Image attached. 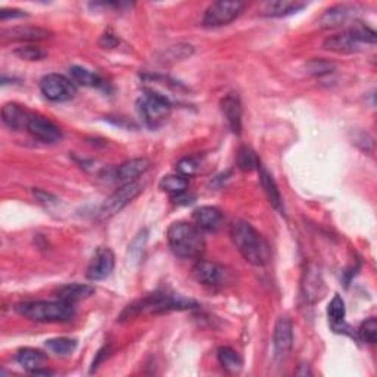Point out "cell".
<instances>
[{"instance_id": "6da1fadb", "label": "cell", "mask_w": 377, "mask_h": 377, "mask_svg": "<svg viewBox=\"0 0 377 377\" xmlns=\"http://www.w3.org/2000/svg\"><path fill=\"white\" fill-rule=\"evenodd\" d=\"M230 237H232L236 249L246 262L255 267L269 264L271 258L269 243H267L258 230L252 227L248 221H233L232 226H230Z\"/></svg>"}, {"instance_id": "7a4b0ae2", "label": "cell", "mask_w": 377, "mask_h": 377, "mask_svg": "<svg viewBox=\"0 0 377 377\" xmlns=\"http://www.w3.org/2000/svg\"><path fill=\"white\" fill-rule=\"evenodd\" d=\"M167 240L176 257L183 260H199L206 248L202 230L186 221H177L169 226Z\"/></svg>"}, {"instance_id": "3957f363", "label": "cell", "mask_w": 377, "mask_h": 377, "mask_svg": "<svg viewBox=\"0 0 377 377\" xmlns=\"http://www.w3.org/2000/svg\"><path fill=\"white\" fill-rule=\"evenodd\" d=\"M15 312L35 323H67L74 319V303L64 301H28L17 303Z\"/></svg>"}, {"instance_id": "277c9868", "label": "cell", "mask_w": 377, "mask_h": 377, "mask_svg": "<svg viewBox=\"0 0 377 377\" xmlns=\"http://www.w3.org/2000/svg\"><path fill=\"white\" fill-rule=\"evenodd\" d=\"M198 303L183 298L180 295H168V294H155L146 296L135 303H131L126 308V311L121 314V320H128L136 317L140 312H151V314H162L169 311H183L194 308Z\"/></svg>"}, {"instance_id": "5b68a950", "label": "cell", "mask_w": 377, "mask_h": 377, "mask_svg": "<svg viewBox=\"0 0 377 377\" xmlns=\"http://www.w3.org/2000/svg\"><path fill=\"white\" fill-rule=\"evenodd\" d=\"M139 114L149 127L161 126L171 114L173 105L165 94L153 90H146L137 101Z\"/></svg>"}, {"instance_id": "8992f818", "label": "cell", "mask_w": 377, "mask_h": 377, "mask_svg": "<svg viewBox=\"0 0 377 377\" xmlns=\"http://www.w3.org/2000/svg\"><path fill=\"white\" fill-rule=\"evenodd\" d=\"M142 192L143 185H140L139 181H131V183H126L119 189H117L99 208V212H97L99 220H108V218H111L117 215L119 211H123Z\"/></svg>"}, {"instance_id": "52a82bcc", "label": "cell", "mask_w": 377, "mask_h": 377, "mask_svg": "<svg viewBox=\"0 0 377 377\" xmlns=\"http://www.w3.org/2000/svg\"><path fill=\"white\" fill-rule=\"evenodd\" d=\"M245 9V3L239 0H221L211 3L205 10L202 24L208 28L223 27L235 21Z\"/></svg>"}, {"instance_id": "ba28073f", "label": "cell", "mask_w": 377, "mask_h": 377, "mask_svg": "<svg viewBox=\"0 0 377 377\" xmlns=\"http://www.w3.org/2000/svg\"><path fill=\"white\" fill-rule=\"evenodd\" d=\"M192 274L198 283L211 289L224 287L230 283V278H232V274H230L224 265L206 260H199L194 264Z\"/></svg>"}, {"instance_id": "9c48e42d", "label": "cell", "mask_w": 377, "mask_h": 377, "mask_svg": "<svg viewBox=\"0 0 377 377\" xmlns=\"http://www.w3.org/2000/svg\"><path fill=\"white\" fill-rule=\"evenodd\" d=\"M42 94L51 102L71 101L77 93V87L71 78L60 74H47L40 80Z\"/></svg>"}, {"instance_id": "30bf717a", "label": "cell", "mask_w": 377, "mask_h": 377, "mask_svg": "<svg viewBox=\"0 0 377 377\" xmlns=\"http://www.w3.org/2000/svg\"><path fill=\"white\" fill-rule=\"evenodd\" d=\"M114 267H115L114 252L109 248H97L87 265L86 277L92 282L105 280L106 277L112 274Z\"/></svg>"}, {"instance_id": "8fae6325", "label": "cell", "mask_w": 377, "mask_h": 377, "mask_svg": "<svg viewBox=\"0 0 377 377\" xmlns=\"http://www.w3.org/2000/svg\"><path fill=\"white\" fill-rule=\"evenodd\" d=\"M274 358L277 361H283L290 354L292 346H294V326L292 321L283 315L277 320L274 327Z\"/></svg>"}, {"instance_id": "7c38bea8", "label": "cell", "mask_w": 377, "mask_h": 377, "mask_svg": "<svg viewBox=\"0 0 377 377\" xmlns=\"http://www.w3.org/2000/svg\"><path fill=\"white\" fill-rule=\"evenodd\" d=\"M27 131L35 139H39L44 143H56L62 139V133L60 128L52 123L51 119H47L37 114H30Z\"/></svg>"}, {"instance_id": "4fadbf2b", "label": "cell", "mask_w": 377, "mask_h": 377, "mask_svg": "<svg viewBox=\"0 0 377 377\" xmlns=\"http://www.w3.org/2000/svg\"><path fill=\"white\" fill-rule=\"evenodd\" d=\"M357 15V6L352 5H336L330 9H327L321 15L319 26L324 30H333L337 27L345 26L351 19H355Z\"/></svg>"}, {"instance_id": "5bb4252c", "label": "cell", "mask_w": 377, "mask_h": 377, "mask_svg": "<svg viewBox=\"0 0 377 377\" xmlns=\"http://www.w3.org/2000/svg\"><path fill=\"white\" fill-rule=\"evenodd\" d=\"M52 33L40 28V27H28V26H19L12 27L2 33V39L6 42H24V43H34V42H43L51 37Z\"/></svg>"}, {"instance_id": "9a60e30c", "label": "cell", "mask_w": 377, "mask_h": 377, "mask_svg": "<svg viewBox=\"0 0 377 377\" xmlns=\"http://www.w3.org/2000/svg\"><path fill=\"white\" fill-rule=\"evenodd\" d=\"M302 294L310 303L319 302L324 296V282L319 269H315V267H308L305 273H303Z\"/></svg>"}, {"instance_id": "2e32d148", "label": "cell", "mask_w": 377, "mask_h": 377, "mask_svg": "<svg viewBox=\"0 0 377 377\" xmlns=\"http://www.w3.org/2000/svg\"><path fill=\"white\" fill-rule=\"evenodd\" d=\"M323 47L326 51L335 53H355L362 51L364 46L355 40L349 30H345L342 33L327 37L323 43Z\"/></svg>"}, {"instance_id": "e0dca14e", "label": "cell", "mask_w": 377, "mask_h": 377, "mask_svg": "<svg viewBox=\"0 0 377 377\" xmlns=\"http://www.w3.org/2000/svg\"><path fill=\"white\" fill-rule=\"evenodd\" d=\"M151 165L152 162L148 158H133V160L123 162L117 168L115 177L123 185L131 183V181H136L140 176L148 171Z\"/></svg>"}, {"instance_id": "ac0fdd59", "label": "cell", "mask_w": 377, "mask_h": 377, "mask_svg": "<svg viewBox=\"0 0 377 377\" xmlns=\"http://www.w3.org/2000/svg\"><path fill=\"white\" fill-rule=\"evenodd\" d=\"M193 224L202 232H217L223 224V212L215 206H201L193 211Z\"/></svg>"}, {"instance_id": "d6986e66", "label": "cell", "mask_w": 377, "mask_h": 377, "mask_svg": "<svg viewBox=\"0 0 377 377\" xmlns=\"http://www.w3.org/2000/svg\"><path fill=\"white\" fill-rule=\"evenodd\" d=\"M305 6L307 3L299 2V0H271V2H265L260 6V14L271 18L286 17Z\"/></svg>"}, {"instance_id": "ffe728a7", "label": "cell", "mask_w": 377, "mask_h": 377, "mask_svg": "<svg viewBox=\"0 0 377 377\" xmlns=\"http://www.w3.org/2000/svg\"><path fill=\"white\" fill-rule=\"evenodd\" d=\"M221 111L227 121V124L235 135H240L242 131V103L239 97L235 94H227L221 101Z\"/></svg>"}, {"instance_id": "44dd1931", "label": "cell", "mask_w": 377, "mask_h": 377, "mask_svg": "<svg viewBox=\"0 0 377 377\" xmlns=\"http://www.w3.org/2000/svg\"><path fill=\"white\" fill-rule=\"evenodd\" d=\"M260 171V181H261V186L267 194V199H269V202L271 203L273 208L276 211H278L280 214H285V203H283V198H282V193L280 190H278L277 187V183L276 180L273 178V176L267 171V169L261 165L258 168Z\"/></svg>"}, {"instance_id": "7402d4cb", "label": "cell", "mask_w": 377, "mask_h": 377, "mask_svg": "<svg viewBox=\"0 0 377 377\" xmlns=\"http://www.w3.org/2000/svg\"><path fill=\"white\" fill-rule=\"evenodd\" d=\"M28 118L30 112H27L26 109L19 106L18 103H6L2 108V119L3 123L10 128V130H27L28 124Z\"/></svg>"}, {"instance_id": "603a6c76", "label": "cell", "mask_w": 377, "mask_h": 377, "mask_svg": "<svg viewBox=\"0 0 377 377\" xmlns=\"http://www.w3.org/2000/svg\"><path fill=\"white\" fill-rule=\"evenodd\" d=\"M94 294V287L90 285H83V283H71L58 290V299L64 301L68 303H76L83 299H87Z\"/></svg>"}, {"instance_id": "cb8c5ba5", "label": "cell", "mask_w": 377, "mask_h": 377, "mask_svg": "<svg viewBox=\"0 0 377 377\" xmlns=\"http://www.w3.org/2000/svg\"><path fill=\"white\" fill-rule=\"evenodd\" d=\"M44 360L46 357L43 352H40L39 349H33V348H22L17 354V361L19 362V366H22L30 373L35 371L37 369H42Z\"/></svg>"}, {"instance_id": "d4e9b609", "label": "cell", "mask_w": 377, "mask_h": 377, "mask_svg": "<svg viewBox=\"0 0 377 377\" xmlns=\"http://www.w3.org/2000/svg\"><path fill=\"white\" fill-rule=\"evenodd\" d=\"M218 362L221 364V367L228 373H239L243 367V360L237 354V352L230 346H221L217 351Z\"/></svg>"}, {"instance_id": "484cf974", "label": "cell", "mask_w": 377, "mask_h": 377, "mask_svg": "<svg viewBox=\"0 0 377 377\" xmlns=\"http://www.w3.org/2000/svg\"><path fill=\"white\" fill-rule=\"evenodd\" d=\"M69 76H71V80L74 81V84L77 83L84 87H99L103 83L102 78L97 74H94L93 71L84 67H78V65L69 68Z\"/></svg>"}, {"instance_id": "4316f807", "label": "cell", "mask_w": 377, "mask_h": 377, "mask_svg": "<svg viewBox=\"0 0 377 377\" xmlns=\"http://www.w3.org/2000/svg\"><path fill=\"white\" fill-rule=\"evenodd\" d=\"M160 187L161 190L167 192L171 194V196H176V194H180V193H185L187 192V187H189V178L187 177H183L180 174H174V176H165L161 183H160Z\"/></svg>"}, {"instance_id": "83f0119b", "label": "cell", "mask_w": 377, "mask_h": 377, "mask_svg": "<svg viewBox=\"0 0 377 377\" xmlns=\"http://www.w3.org/2000/svg\"><path fill=\"white\" fill-rule=\"evenodd\" d=\"M44 346L49 351H51L52 354L65 357V355H69V354H72V352L76 351L77 342H76L74 339H69V337H55V339L46 340Z\"/></svg>"}, {"instance_id": "f1b7e54d", "label": "cell", "mask_w": 377, "mask_h": 377, "mask_svg": "<svg viewBox=\"0 0 377 377\" xmlns=\"http://www.w3.org/2000/svg\"><path fill=\"white\" fill-rule=\"evenodd\" d=\"M349 33L354 35L355 40L358 43H361L362 46H367V44H374L376 43V31L371 30L369 26H366V24L361 22V21H354L352 22V26L348 28Z\"/></svg>"}, {"instance_id": "f546056e", "label": "cell", "mask_w": 377, "mask_h": 377, "mask_svg": "<svg viewBox=\"0 0 377 377\" xmlns=\"http://www.w3.org/2000/svg\"><path fill=\"white\" fill-rule=\"evenodd\" d=\"M237 167L242 171H253V169H258L261 167V161L257 153L245 146L237 152Z\"/></svg>"}, {"instance_id": "4dcf8cb0", "label": "cell", "mask_w": 377, "mask_h": 377, "mask_svg": "<svg viewBox=\"0 0 377 377\" xmlns=\"http://www.w3.org/2000/svg\"><path fill=\"white\" fill-rule=\"evenodd\" d=\"M327 315L333 324V327H339L340 324H344L345 321V315H346V308H345V302L339 295H335L333 299L330 301L329 307H327Z\"/></svg>"}, {"instance_id": "1f68e13d", "label": "cell", "mask_w": 377, "mask_h": 377, "mask_svg": "<svg viewBox=\"0 0 377 377\" xmlns=\"http://www.w3.org/2000/svg\"><path fill=\"white\" fill-rule=\"evenodd\" d=\"M358 335H360V339L362 340V342L370 344V345L376 344V340H377V320L371 317V319L364 321L360 326Z\"/></svg>"}, {"instance_id": "d6a6232c", "label": "cell", "mask_w": 377, "mask_h": 377, "mask_svg": "<svg viewBox=\"0 0 377 377\" xmlns=\"http://www.w3.org/2000/svg\"><path fill=\"white\" fill-rule=\"evenodd\" d=\"M14 53L24 60H42L47 56V53L39 46H22L14 51Z\"/></svg>"}, {"instance_id": "836d02e7", "label": "cell", "mask_w": 377, "mask_h": 377, "mask_svg": "<svg viewBox=\"0 0 377 377\" xmlns=\"http://www.w3.org/2000/svg\"><path fill=\"white\" fill-rule=\"evenodd\" d=\"M192 53H193V47L190 44H177V46L169 47L164 58H168L167 62L169 59H171L173 62H176V60H181V59L192 56Z\"/></svg>"}, {"instance_id": "e575fe53", "label": "cell", "mask_w": 377, "mask_h": 377, "mask_svg": "<svg viewBox=\"0 0 377 377\" xmlns=\"http://www.w3.org/2000/svg\"><path fill=\"white\" fill-rule=\"evenodd\" d=\"M198 169H199V162L192 156L183 158V160H180L177 162V171L180 176H183V177L194 176L198 173Z\"/></svg>"}, {"instance_id": "d590c367", "label": "cell", "mask_w": 377, "mask_h": 377, "mask_svg": "<svg viewBox=\"0 0 377 377\" xmlns=\"http://www.w3.org/2000/svg\"><path fill=\"white\" fill-rule=\"evenodd\" d=\"M335 65L332 62H327V60H311L308 64V72L312 76H324L329 74V72H333Z\"/></svg>"}, {"instance_id": "8d00e7d4", "label": "cell", "mask_w": 377, "mask_h": 377, "mask_svg": "<svg viewBox=\"0 0 377 377\" xmlns=\"http://www.w3.org/2000/svg\"><path fill=\"white\" fill-rule=\"evenodd\" d=\"M352 143H354L355 146H358V148L364 152H371L373 148H374V140L370 135H367V133L364 131H358L357 135L354 136V139H352Z\"/></svg>"}, {"instance_id": "74e56055", "label": "cell", "mask_w": 377, "mask_h": 377, "mask_svg": "<svg viewBox=\"0 0 377 377\" xmlns=\"http://www.w3.org/2000/svg\"><path fill=\"white\" fill-rule=\"evenodd\" d=\"M28 14L26 10H19V9H2L0 10V19L6 21V19H15V18H26Z\"/></svg>"}, {"instance_id": "f35d334b", "label": "cell", "mask_w": 377, "mask_h": 377, "mask_svg": "<svg viewBox=\"0 0 377 377\" xmlns=\"http://www.w3.org/2000/svg\"><path fill=\"white\" fill-rule=\"evenodd\" d=\"M101 44L103 46V47H109V49H111V47H115L117 44H118V39L115 37V34H112V33H105L103 35H102V39H101Z\"/></svg>"}, {"instance_id": "ab89813d", "label": "cell", "mask_w": 377, "mask_h": 377, "mask_svg": "<svg viewBox=\"0 0 377 377\" xmlns=\"http://www.w3.org/2000/svg\"><path fill=\"white\" fill-rule=\"evenodd\" d=\"M33 193H34V196L35 198H37L40 202H43V203H49V202H56V198L55 196H52V194L51 193H46V192H43V190H39V189H35V190H33Z\"/></svg>"}]
</instances>
